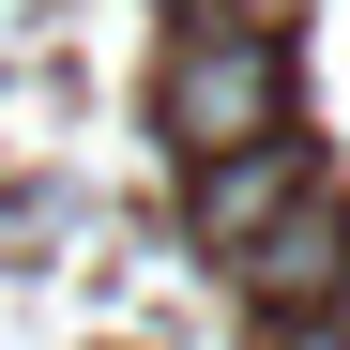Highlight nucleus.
<instances>
[{
  "label": "nucleus",
  "instance_id": "7ed1b4c3",
  "mask_svg": "<svg viewBox=\"0 0 350 350\" xmlns=\"http://www.w3.org/2000/svg\"><path fill=\"white\" fill-rule=\"evenodd\" d=\"M228 289H244V305H259V320H320V305H335V289H350V198L320 183V198H305V213H289V228H259V244H244V259H228Z\"/></svg>",
  "mask_w": 350,
  "mask_h": 350
},
{
  "label": "nucleus",
  "instance_id": "39448f33",
  "mask_svg": "<svg viewBox=\"0 0 350 350\" xmlns=\"http://www.w3.org/2000/svg\"><path fill=\"white\" fill-rule=\"evenodd\" d=\"M274 350H350V289H335L320 320H274Z\"/></svg>",
  "mask_w": 350,
  "mask_h": 350
},
{
  "label": "nucleus",
  "instance_id": "f257e3e1",
  "mask_svg": "<svg viewBox=\"0 0 350 350\" xmlns=\"http://www.w3.org/2000/svg\"><path fill=\"white\" fill-rule=\"evenodd\" d=\"M152 122L183 137V167L289 137V31H183L167 77H152Z\"/></svg>",
  "mask_w": 350,
  "mask_h": 350
},
{
  "label": "nucleus",
  "instance_id": "20e7f679",
  "mask_svg": "<svg viewBox=\"0 0 350 350\" xmlns=\"http://www.w3.org/2000/svg\"><path fill=\"white\" fill-rule=\"evenodd\" d=\"M289 0H183V31H274Z\"/></svg>",
  "mask_w": 350,
  "mask_h": 350
},
{
  "label": "nucleus",
  "instance_id": "f03ea898",
  "mask_svg": "<svg viewBox=\"0 0 350 350\" xmlns=\"http://www.w3.org/2000/svg\"><path fill=\"white\" fill-rule=\"evenodd\" d=\"M320 183H335V167H320V137L289 122V137H259V152H213L198 183H183V228H198L213 259H244L259 228H289V213H305Z\"/></svg>",
  "mask_w": 350,
  "mask_h": 350
}]
</instances>
